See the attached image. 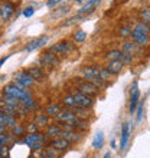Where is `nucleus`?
<instances>
[{
  "label": "nucleus",
  "instance_id": "obj_23",
  "mask_svg": "<svg viewBox=\"0 0 150 158\" xmlns=\"http://www.w3.org/2000/svg\"><path fill=\"white\" fill-rule=\"evenodd\" d=\"M87 38H88L87 32H85V30H81V29L75 30V32H74V35H72V39H74V43H77V45H81V43H84V42L87 40Z\"/></svg>",
  "mask_w": 150,
  "mask_h": 158
},
{
  "label": "nucleus",
  "instance_id": "obj_21",
  "mask_svg": "<svg viewBox=\"0 0 150 158\" xmlns=\"http://www.w3.org/2000/svg\"><path fill=\"white\" fill-rule=\"evenodd\" d=\"M0 124L4 125L6 128H15L17 125V121L15 117H12V115H6V114H3L2 111H0Z\"/></svg>",
  "mask_w": 150,
  "mask_h": 158
},
{
  "label": "nucleus",
  "instance_id": "obj_54",
  "mask_svg": "<svg viewBox=\"0 0 150 158\" xmlns=\"http://www.w3.org/2000/svg\"><path fill=\"white\" fill-rule=\"evenodd\" d=\"M67 2H72V0H67Z\"/></svg>",
  "mask_w": 150,
  "mask_h": 158
},
{
  "label": "nucleus",
  "instance_id": "obj_40",
  "mask_svg": "<svg viewBox=\"0 0 150 158\" xmlns=\"http://www.w3.org/2000/svg\"><path fill=\"white\" fill-rule=\"evenodd\" d=\"M25 131H26V128L23 127V125H20V124H17L15 128H12V134H13V135H16V137L23 135V134H25Z\"/></svg>",
  "mask_w": 150,
  "mask_h": 158
},
{
  "label": "nucleus",
  "instance_id": "obj_32",
  "mask_svg": "<svg viewBox=\"0 0 150 158\" xmlns=\"http://www.w3.org/2000/svg\"><path fill=\"white\" fill-rule=\"evenodd\" d=\"M0 101H3V102L9 104L10 106H13V108H17V106H20V101L16 99V98H12V96H9V95H3Z\"/></svg>",
  "mask_w": 150,
  "mask_h": 158
},
{
  "label": "nucleus",
  "instance_id": "obj_27",
  "mask_svg": "<svg viewBox=\"0 0 150 158\" xmlns=\"http://www.w3.org/2000/svg\"><path fill=\"white\" fill-rule=\"evenodd\" d=\"M120 56H121V50L111 49V50H108V52L104 55V59L107 60V62H111V60H118Z\"/></svg>",
  "mask_w": 150,
  "mask_h": 158
},
{
  "label": "nucleus",
  "instance_id": "obj_2",
  "mask_svg": "<svg viewBox=\"0 0 150 158\" xmlns=\"http://www.w3.org/2000/svg\"><path fill=\"white\" fill-rule=\"evenodd\" d=\"M49 50L52 52V53L56 55L58 58H61V56H68V55L77 52V49H75V43H72L71 40L56 42V43H54V45L51 46Z\"/></svg>",
  "mask_w": 150,
  "mask_h": 158
},
{
  "label": "nucleus",
  "instance_id": "obj_16",
  "mask_svg": "<svg viewBox=\"0 0 150 158\" xmlns=\"http://www.w3.org/2000/svg\"><path fill=\"white\" fill-rule=\"evenodd\" d=\"M81 75H82V78L85 81L91 78H98L100 76L98 66H82L81 68Z\"/></svg>",
  "mask_w": 150,
  "mask_h": 158
},
{
  "label": "nucleus",
  "instance_id": "obj_8",
  "mask_svg": "<svg viewBox=\"0 0 150 158\" xmlns=\"http://www.w3.org/2000/svg\"><path fill=\"white\" fill-rule=\"evenodd\" d=\"M15 83L22 88H29L35 83V81L26 71H22V72H17L16 73V76H15Z\"/></svg>",
  "mask_w": 150,
  "mask_h": 158
},
{
  "label": "nucleus",
  "instance_id": "obj_25",
  "mask_svg": "<svg viewBox=\"0 0 150 158\" xmlns=\"http://www.w3.org/2000/svg\"><path fill=\"white\" fill-rule=\"evenodd\" d=\"M74 114L79 118V119H84V121H87L88 118L91 117L90 109H88V108H81V106H77V108H74Z\"/></svg>",
  "mask_w": 150,
  "mask_h": 158
},
{
  "label": "nucleus",
  "instance_id": "obj_11",
  "mask_svg": "<svg viewBox=\"0 0 150 158\" xmlns=\"http://www.w3.org/2000/svg\"><path fill=\"white\" fill-rule=\"evenodd\" d=\"M98 3H100V0H88L87 3L77 12V15H78V16H88V15H91V13L95 10Z\"/></svg>",
  "mask_w": 150,
  "mask_h": 158
},
{
  "label": "nucleus",
  "instance_id": "obj_9",
  "mask_svg": "<svg viewBox=\"0 0 150 158\" xmlns=\"http://www.w3.org/2000/svg\"><path fill=\"white\" fill-rule=\"evenodd\" d=\"M77 86H78V92H81V94H84V95H88L91 96V98H94V96L98 95V92H100V89L98 88H95L92 83L90 82H77Z\"/></svg>",
  "mask_w": 150,
  "mask_h": 158
},
{
  "label": "nucleus",
  "instance_id": "obj_50",
  "mask_svg": "<svg viewBox=\"0 0 150 158\" xmlns=\"http://www.w3.org/2000/svg\"><path fill=\"white\" fill-rule=\"evenodd\" d=\"M116 2V4H124V3H127L129 0H114Z\"/></svg>",
  "mask_w": 150,
  "mask_h": 158
},
{
  "label": "nucleus",
  "instance_id": "obj_3",
  "mask_svg": "<svg viewBox=\"0 0 150 158\" xmlns=\"http://www.w3.org/2000/svg\"><path fill=\"white\" fill-rule=\"evenodd\" d=\"M39 63H41L42 66L54 69V68L59 66V63H61V59H59L56 55L52 53V52L48 49V50H45V52H42L41 58H39Z\"/></svg>",
  "mask_w": 150,
  "mask_h": 158
},
{
  "label": "nucleus",
  "instance_id": "obj_46",
  "mask_svg": "<svg viewBox=\"0 0 150 158\" xmlns=\"http://www.w3.org/2000/svg\"><path fill=\"white\" fill-rule=\"evenodd\" d=\"M142 117H143V104H139L137 117H136V119H137V121H142Z\"/></svg>",
  "mask_w": 150,
  "mask_h": 158
},
{
  "label": "nucleus",
  "instance_id": "obj_38",
  "mask_svg": "<svg viewBox=\"0 0 150 158\" xmlns=\"http://www.w3.org/2000/svg\"><path fill=\"white\" fill-rule=\"evenodd\" d=\"M98 72H100V78L104 81V82H108L111 79V73L107 71V68H100L98 66Z\"/></svg>",
  "mask_w": 150,
  "mask_h": 158
},
{
  "label": "nucleus",
  "instance_id": "obj_15",
  "mask_svg": "<svg viewBox=\"0 0 150 158\" xmlns=\"http://www.w3.org/2000/svg\"><path fill=\"white\" fill-rule=\"evenodd\" d=\"M26 72L29 73L32 78H33L35 82H43L46 79V75H45V72L42 71L41 68H38V66H30L26 69Z\"/></svg>",
  "mask_w": 150,
  "mask_h": 158
},
{
  "label": "nucleus",
  "instance_id": "obj_41",
  "mask_svg": "<svg viewBox=\"0 0 150 158\" xmlns=\"http://www.w3.org/2000/svg\"><path fill=\"white\" fill-rule=\"evenodd\" d=\"M28 114H29V109L25 108V106H22V105L16 108V115L17 117H26Z\"/></svg>",
  "mask_w": 150,
  "mask_h": 158
},
{
  "label": "nucleus",
  "instance_id": "obj_13",
  "mask_svg": "<svg viewBox=\"0 0 150 158\" xmlns=\"http://www.w3.org/2000/svg\"><path fill=\"white\" fill-rule=\"evenodd\" d=\"M13 13H15V4L9 3V2L0 4V17H2L3 20H9V19L12 17Z\"/></svg>",
  "mask_w": 150,
  "mask_h": 158
},
{
  "label": "nucleus",
  "instance_id": "obj_48",
  "mask_svg": "<svg viewBox=\"0 0 150 158\" xmlns=\"http://www.w3.org/2000/svg\"><path fill=\"white\" fill-rule=\"evenodd\" d=\"M6 155H7V147H0V157L6 158Z\"/></svg>",
  "mask_w": 150,
  "mask_h": 158
},
{
  "label": "nucleus",
  "instance_id": "obj_43",
  "mask_svg": "<svg viewBox=\"0 0 150 158\" xmlns=\"http://www.w3.org/2000/svg\"><path fill=\"white\" fill-rule=\"evenodd\" d=\"M45 141H46V139H42V141H38V142H35L33 145L30 147V150H41L42 147L45 145Z\"/></svg>",
  "mask_w": 150,
  "mask_h": 158
},
{
  "label": "nucleus",
  "instance_id": "obj_19",
  "mask_svg": "<svg viewBox=\"0 0 150 158\" xmlns=\"http://www.w3.org/2000/svg\"><path fill=\"white\" fill-rule=\"evenodd\" d=\"M62 137L65 139H68L69 142H78L82 139V131H78V129H74V131H64Z\"/></svg>",
  "mask_w": 150,
  "mask_h": 158
},
{
  "label": "nucleus",
  "instance_id": "obj_31",
  "mask_svg": "<svg viewBox=\"0 0 150 158\" xmlns=\"http://www.w3.org/2000/svg\"><path fill=\"white\" fill-rule=\"evenodd\" d=\"M12 139H13V134L6 132V131L2 132L0 134V147H7Z\"/></svg>",
  "mask_w": 150,
  "mask_h": 158
},
{
  "label": "nucleus",
  "instance_id": "obj_24",
  "mask_svg": "<svg viewBox=\"0 0 150 158\" xmlns=\"http://www.w3.org/2000/svg\"><path fill=\"white\" fill-rule=\"evenodd\" d=\"M20 105L22 106H25V108H28L29 111H33L35 108H36V104H35V99L32 98V94H28V95L23 98V99L20 101Z\"/></svg>",
  "mask_w": 150,
  "mask_h": 158
},
{
  "label": "nucleus",
  "instance_id": "obj_44",
  "mask_svg": "<svg viewBox=\"0 0 150 158\" xmlns=\"http://www.w3.org/2000/svg\"><path fill=\"white\" fill-rule=\"evenodd\" d=\"M130 32H131V30H129V27H121L118 35H120L121 38H127V36H130Z\"/></svg>",
  "mask_w": 150,
  "mask_h": 158
},
{
  "label": "nucleus",
  "instance_id": "obj_33",
  "mask_svg": "<svg viewBox=\"0 0 150 158\" xmlns=\"http://www.w3.org/2000/svg\"><path fill=\"white\" fill-rule=\"evenodd\" d=\"M62 104L65 105V106H68L69 109H74V108H77V102H75V99H74V96L72 95H65L62 98Z\"/></svg>",
  "mask_w": 150,
  "mask_h": 158
},
{
  "label": "nucleus",
  "instance_id": "obj_12",
  "mask_svg": "<svg viewBox=\"0 0 150 158\" xmlns=\"http://www.w3.org/2000/svg\"><path fill=\"white\" fill-rule=\"evenodd\" d=\"M69 145H71V142L68 141V139H65L64 137L54 138V139L51 141V144H49V147L55 148L56 151H65V150L69 148Z\"/></svg>",
  "mask_w": 150,
  "mask_h": 158
},
{
  "label": "nucleus",
  "instance_id": "obj_45",
  "mask_svg": "<svg viewBox=\"0 0 150 158\" xmlns=\"http://www.w3.org/2000/svg\"><path fill=\"white\" fill-rule=\"evenodd\" d=\"M33 13H35V9L33 7H26L25 10H23V16H25V17H30V16H33Z\"/></svg>",
  "mask_w": 150,
  "mask_h": 158
},
{
  "label": "nucleus",
  "instance_id": "obj_52",
  "mask_svg": "<svg viewBox=\"0 0 150 158\" xmlns=\"http://www.w3.org/2000/svg\"><path fill=\"white\" fill-rule=\"evenodd\" d=\"M104 158H111V152H110V151H108V152H105V154H104Z\"/></svg>",
  "mask_w": 150,
  "mask_h": 158
},
{
  "label": "nucleus",
  "instance_id": "obj_51",
  "mask_svg": "<svg viewBox=\"0 0 150 158\" xmlns=\"http://www.w3.org/2000/svg\"><path fill=\"white\" fill-rule=\"evenodd\" d=\"M4 131H6V127H4V125H2V124H0V134H2V132H4Z\"/></svg>",
  "mask_w": 150,
  "mask_h": 158
},
{
  "label": "nucleus",
  "instance_id": "obj_47",
  "mask_svg": "<svg viewBox=\"0 0 150 158\" xmlns=\"http://www.w3.org/2000/svg\"><path fill=\"white\" fill-rule=\"evenodd\" d=\"M59 2H61V0H48V2H46V6H48V7H54Z\"/></svg>",
  "mask_w": 150,
  "mask_h": 158
},
{
  "label": "nucleus",
  "instance_id": "obj_7",
  "mask_svg": "<svg viewBox=\"0 0 150 158\" xmlns=\"http://www.w3.org/2000/svg\"><path fill=\"white\" fill-rule=\"evenodd\" d=\"M72 96H74L75 102H77V106H81V108H91L92 105H94V101H92L91 96L88 95H84V94H81V92L75 91L71 94Z\"/></svg>",
  "mask_w": 150,
  "mask_h": 158
},
{
  "label": "nucleus",
  "instance_id": "obj_39",
  "mask_svg": "<svg viewBox=\"0 0 150 158\" xmlns=\"http://www.w3.org/2000/svg\"><path fill=\"white\" fill-rule=\"evenodd\" d=\"M120 60H121V62H123V63H124V66H126V65H130V63L133 62V55L126 53V52H121Z\"/></svg>",
  "mask_w": 150,
  "mask_h": 158
},
{
  "label": "nucleus",
  "instance_id": "obj_10",
  "mask_svg": "<svg viewBox=\"0 0 150 158\" xmlns=\"http://www.w3.org/2000/svg\"><path fill=\"white\" fill-rule=\"evenodd\" d=\"M48 40H49V36L42 35L41 38H36V39H33V40H30L29 43L25 46V50L26 52H32V50H35V49H39V48H42L45 43H48Z\"/></svg>",
  "mask_w": 150,
  "mask_h": 158
},
{
  "label": "nucleus",
  "instance_id": "obj_5",
  "mask_svg": "<svg viewBox=\"0 0 150 158\" xmlns=\"http://www.w3.org/2000/svg\"><path fill=\"white\" fill-rule=\"evenodd\" d=\"M78 119L79 118L75 115L74 111H71V109H64V111H61L56 115V121L59 124H67V125H71V127H74Z\"/></svg>",
  "mask_w": 150,
  "mask_h": 158
},
{
  "label": "nucleus",
  "instance_id": "obj_34",
  "mask_svg": "<svg viewBox=\"0 0 150 158\" xmlns=\"http://www.w3.org/2000/svg\"><path fill=\"white\" fill-rule=\"evenodd\" d=\"M121 52L134 55V52H136V43H133V42H124V43H123V48H121Z\"/></svg>",
  "mask_w": 150,
  "mask_h": 158
},
{
  "label": "nucleus",
  "instance_id": "obj_6",
  "mask_svg": "<svg viewBox=\"0 0 150 158\" xmlns=\"http://www.w3.org/2000/svg\"><path fill=\"white\" fill-rule=\"evenodd\" d=\"M139 99H140V89H139L137 82H134L130 88V105H129V112L133 114L136 111L139 105Z\"/></svg>",
  "mask_w": 150,
  "mask_h": 158
},
{
  "label": "nucleus",
  "instance_id": "obj_1",
  "mask_svg": "<svg viewBox=\"0 0 150 158\" xmlns=\"http://www.w3.org/2000/svg\"><path fill=\"white\" fill-rule=\"evenodd\" d=\"M149 35H150V27L143 22L137 23L130 32V36L133 38L134 43L139 46H144L149 43Z\"/></svg>",
  "mask_w": 150,
  "mask_h": 158
},
{
  "label": "nucleus",
  "instance_id": "obj_37",
  "mask_svg": "<svg viewBox=\"0 0 150 158\" xmlns=\"http://www.w3.org/2000/svg\"><path fill=\"white\" fill-rule=\"evenodd\" d=\"M69 10H71V9H69V6H67V4H65V6H61L56 12L52 13V17H62V16H65V15H68Z\"/></svg>",
  "mask_w": 150,
  "mask_h": 158
},
{
  "label": "nucleus",
  "instance_id": "obj_36",
  "mask_svg": "<svg viewBox=\"0 0 150 158\" xmlns=\"http://www.w3.org/2000/svg\"><path fill=\"white\" fill-rule=\"evenodd\" d=\"M140 16H142V19H143V23H146L150 27V9L149 7L140 9Z\"/></svg>",
  "mask_w": 150,
  "mask_h": 158
},
{
  "label": "nucleus",
  "instance_id": "obj_4",
  "mask_svg": "<svg viewBox=\"0 0 150 158\" xmlns=\"http://www.w3.org/2000/svg\"><path fill=\"white\" fill-rule=\"evenodd\" d=\"M28 94H29V91H26L25 88L19 86L16 83H10V85H6V86L3 88V95H9V96H12V98H16V99H19V101L23 99Z\"/></svg>",
  "mask_w": 150,
  "mask_h": 158
},
{
  "label": "nucleus",
  "instance_id": "obj_30",
  "mask_svg": "<svg viewBox=\"0 0 150 158\" xmlns=\"http://www.w3.org/2000/svg\"><path fill=\"white\" fill-rule=\"evenodd\" d=\"M59 112H61V108H59L58 104H49L45 108V114L48 117H56Z\"/></svg>",
  "mask_w": 150,
  "mask_h": 158
},
{
  "label": "nucleus",
  "instance_id": "obj_17",
  "mask_svg": "<svg viewBox=\"0 0 150 158\" xmlns=\"http://www.w3.org/2000/svg\"><path fill=\"white\" fill-rule=\"evenodd\" d=\"M129 138H130V122H126L121 128V138H120V148L121 151L126 148L127 142H129Z\"/></svg>",
  "mask_w": 150,
  "mask_h": 158
},
{
  "label": "nucleus",
  "instance_id": "obj_29",
  "mask_svg": "<svg viewBox=\"0 0 150 158\" xmlns=\"http://www.w3.org/2000/svg\"><path fill=\"white\" fill-rule=\"evenodd\" d=\"M0 111L6 115H12V117H16V108H13L10 106L9 104L3 102V101H0Z\"/></svg>",
  "mask_w": 150,
  "mask_h": 158
},
{
  "label": "nucleus",
  "instance_id": "obj_53",
  "mask_svg": "<svg viewBox=\"0 0 150 158\" xmlns=\"http://www.w3.org/2000/svg\"><path fill=\"white\" fill-rule=\"evenodd\" d=\"M9 3H12V4H15V3H17V2H20V0H7Z\"/></svg>",
  "mask_w": 150,
  "mask_h": 158
},
{
  "label": "nucleus",
  "instance_id": "obj_14",
  "mask_svg": "<svg viewBox=\"0 0 150 158\" xmlns=\"http://www.w3.org/2000/svg\"><path fill=\"white\" fill-rule=\"evenodd\" d=\"M46 134H41V132H35V134H29V135H26L25 138H23V144L25 145H28L30 148V147L33 145L35 142H38V141H42V139H46Z\"/></svg>",
  "mask_w": 150,
  "mask_h": 158
},
{
  "label": "nucleus",
  "instance_id": "obj_49",
  "mask_svg": "<svg viewBox=\"0 0 150 158\" xmlns=\"http://www.w3.org/2000/svg\"><path fill=\"white\" fill-rule=\"evenodd\" d=\"M7 59H9V55H6V56H4V58H2V59H0V68H2V65H3V63L6 62V60H7Z\"/></svg>",
  "mask_w": 150,
  "mask_h": 158
},
{
  "label": "nucleus",
  "instance_id": "obj_18",
  "mask_svg": "<svg viewBox=\"0 0 150 158\" xmlns=\"http://www.w3.org/2000/svg\"><path fill=\"white\" fill-rule=\"evenodd\" d=\"M62 128L59 127V124H49L46 127V137L49 138H58V137H62Z\"/></svg>",
  "mask_w": 150,
  "mask_h": 158
},
{
  "label": "nucleus",
  "instance_id": "obj_35",
  "mask_svg": "<svg viewBox=\"0 0 150 158\" xmlns=\"http://www.w3.org/2000/svg\"><path fill=\"white\" fill-rule=\"evenodd\" d=\"M84 19H87V16H78V15H75V16L67 19V22H62V26H71V25H74V23L82 22Z\"/></svg>",
  "mask_w": 150,
  "mask_h": 158
},
{
  "label": "nucleus",
  "instance_id": "obj_26",
  "mask_svg": "<svg viewBox=\"0 0 150 158\" xmlns=\"http://www.w3.org/2000/svg\"><path fill=\"white\" fill-rule=\"evenodd\" d=\"M39 158H58V151L52 147H46L45 150L39 154Z\"/></svg>",
  "mask_w": 150,
  "mask_h": 158
},
{
  "label": "nucleus",
  "instance_id": "obj_42",
  "mask_svg": "<svg viewBox=\"0 0 150 158\" xmlns=\"http://www.w3.org/2000/svg\"><path fill=\"white\" fill-rule=\"evenodd\" d=\"M26 131H28L29 134H35V132H38V125L35 124V122H32V124L28 125V128H26Z\"/></svg>",
  "mask_w": 150,
  "mask_h": 158
},
{
  "label": "nucleus",
  "instance_id": "obj_28",
  "mask_svg": "<svg viewBox=\"0 0 150 158\" xmlns=\"http://www.w3.org/2000/svg\"><path fill=\"white\" fill-rule=\"evenodd\" d=\"M103 145H104V134L97 132L94 139H92V148H94V150H100Z\"/></svg>",
  "mask_w": 150,
  "mask_h": 158
},
{
  "label": "nucleus",
  "instance_id": "obj_20",
  "mask_svg": "<svg viewBox=\"0 0 150 158\" xmlns=\"http://www.w3.org/2000/svg\"><path fill=\"white\" fill-rule=\"evenodd\" d=\"M107 71L111 73V75H118L121 71H123V68H124V63L121 62L120 59L118 60H111V62H107Z\"/></svg>",
  "mask_w": 150,
  "mask_h": 158
},
{
  "label": "nucleus",
  "instance_id": "obj_22",
  "mask_svg": "<svg viewBox=\"0 0 150 158\" xmlns=\"http://www.w3.org/2000/svg\"><path fill=\"white\" fill-rule=\"evenodd\" d=\"M33 122L38 125V128H39V127H48V125H49V117H48L45 112L36 114L33 118Z\"/></svg>",
  "mask_w": 150,
  "mask_h": 158
}]
</instances>
